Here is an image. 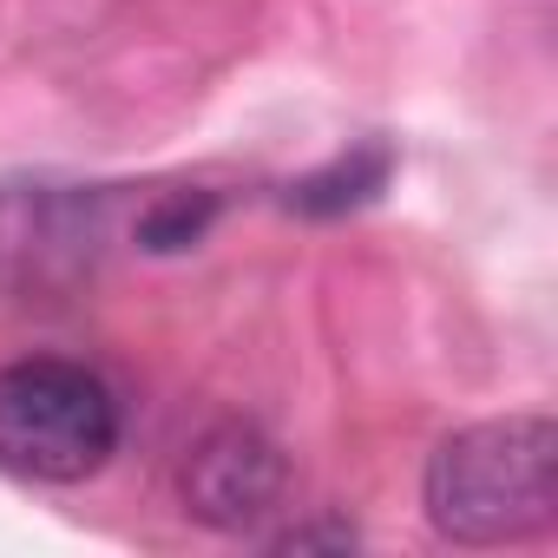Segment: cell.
I'll return each mask as SVG.
<instances>
[{"label":"cell","mask_w":558,"mask_h":558,"mask_svg":"<svg viewBox=\"0 0 558 558\" xmlns=\"http://www.w3.org/2000/svg\"><path fill=\"white\" fill-rule=\"evenodd\" d=\"M427 525L447 545H519L558 519V421L506 414L447 434L421 480Z\"/></svg>","instance_id":"obj_1"},{"label":"cell","mask_w":558,"mask_h":558,"mask_svg":"<svg viewBox=\"0 0 558 558\" xmlns=\"http://www.w3.org/2000/svg\"><path fill=\"white\" fill-rule=\"evenodd\" d=\"M125 434V408L86 362L27 355L0 368V466L34 486L93 480Z\"/></svg>","instance_id":"obj_2"},{"label":"cell","mask_w":558,"mask_h":558,"mask_svg":"<svg viewBox=\"0 0 558 558\" xmlns=\"http://www.w3.org/2000/svg\"><path fill=\"white\" fill-rule=\"evenodd\" d=\"M112 197L80 184H0V296L53 303L99 269Z\"/></svg>","instance_id":"obj_3"},{"label":"cell","mask_w":558,"mask_h":558,"mask_svg":"<svg viewBox=\"0 0 558 558\" xmlns=\"http://www.w3.org/2000/svg\"><path fill=\"white\" fill-rule=\"evenodd\" d=\"M184 512L217 525V532H256L290 493V460L263 427L223 421L184 453Z\"/></svg>","instance_id":"obj_4"},{"label":"cell","mask_w":558,"mask_h":558,"mask_svg":"<svg viewBox=\"0 0 558 558\" xmlns=\"http://www.w3.org/2000/svg\"><path fill=\"white\" fill-rule=\"evenodd\" d=\"M388 178H395V151H388L381 138H362V145L336 151L329 165L303 171L283 204H290L296 217H349V210L375 204V197L388 191Z\"/></svg>","instance_id":"obj_5"},{"label":"cell","mask_w":558,"mask_h":558,"mask_svg":"<svg viewBox=\"0 0 558 558\" xmlns=\"http://www.w3.org/2000/svg\"><path fill=\"white\" fill-rule=\"evenodd\" d=\"M210 223H217V191H204V184H178V191H158V197L138 210L132 236H138V250H151V256H178V250L204 243Z\"/></svg>","instance_id":"obj_6"},{"label":"cell","mask_w":558,"mask_h":558,"mask_svg":"<svg viewBox=\"0 0 558 558\" xmlns=\"http://www.w3.org/2000/svg\"><path fill=\"white\" fill-rule=\"evenodd\" d=\"M310 545H355L349 525H290L276 532V551H310Z\"/></svg>","instance_id":"obj_7"}]
</instances>
